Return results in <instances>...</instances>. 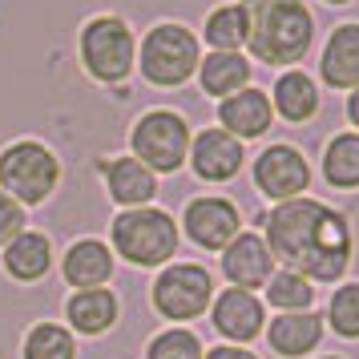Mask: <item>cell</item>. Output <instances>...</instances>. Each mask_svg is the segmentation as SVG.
Segmentation results:
<instances>
[{
  "label": "cell",
  "mask_w": 359,
  "mask_h": 359,
  "mask_svg": "<svg viewBox=\"0 0 359 359\" xmlns=\"http://www.w3.org/2000/svg\"><path fill=\"white\" fill-rule=\"evenodd\" d=\"M262 222H266L262 238L271 246L275 262L303 275L307 283H339L351 271L355 230L347 222V214H339L335 206L303 194L291 202H278Z\"/></svg>",
  "instance_id": "6da1fadb"
},
{
  "label": "cell",
  "mask_w": 359,
  "mask_h": 359,
  "mask_svg": "<svg viewBox=\"0 0 359 359\" xmlns=\"http://www.w3.org/2000/svg\"><path fill=\"white\" fill-rule=\"evenodd\" d=\"M246 13V53L259 65L294 69L315 45V17L303 0H238Z\"/></svg>",
  "instance_id": "7a4b0ae2"
},
{
  "label": "cell",
  "mask_w": 359,
  "mask_h": 359,
  "mask_svg": "<svg viewBox=\"0 0 359 359\" xmlns=\"http://www.w3.org/2000/svg\"><path fill=\"white\" fill-rule=\"evenodd\" d=\"M109 243H114V255H121L133 266H170L182 234L165 210L137 206V210H121L109 222Z\"/></svg>",
  "instance_id": "3957f363"
},
{
  "label": "cell",
  "mask_w": 359,
  "mask_h": 359,
  "mask_svg": "<svg viewBox=\"0 0 359 359\" xmlns=\"http://www.w3.org/2000/svg\"><path fill=\"white\" fill-rule=\"evenodd\" d=\"M198 61H202V41L194 36V29H186L178 20L154 25L137 49L142 77L158 89H182L198 73Z\"/></svg>",
  "instance_id": "277c9868"
},
{
  "label": "cell",
  "mask_w": 359,
  "mask_h": 359,
  "mask_svg": "<svg viewBox=\"0 0 359 359\" xmlns=\"http://www.w3.org/2000/svg\"><path fill=\"white\" fill-rule=\"evenodd\" d=\"M85 73L101 85H121L137 69V36L121 17L101 13L81 25V41H77Z\"/></svg>",
  "instance_id": "5b68a950"
},
{
  "label": "cell",
  "mask_w": 359,
  "mask_h": 359,
  "mask_svg": "<svg viewBox=\"0 0 359 359\" xmlns=\"http://www.w3.org/2000/svg\"><path fill=\"white\" fill-rule=\"evenodd\" d=\"M61 186V158L49 146L33 137H20L0 149V190L20 202V206H41L49 202L53 190Z\"/></svg>",
  "instance_id": "8992f818"
},
{
  "label": "cell",
  "mask_w": 359,
  "mask_h": 359,
  "mask_svg": "<svg viewBox=\"0 0 359 359\" xmlns=\"http://www.w3.org/2000/svg\"><path fill=\"white\" fill-rule=\"evenodd\" d=\"M190 121L174 109H149L133 121L130 130V149L133 158L154 170V174H178L190 158Z\"/></svg>",
  "instance_id": "52a82bcc"
},
{
  "label": "cell",
  "mask_w": 359,
  "mask_h": 359,
  "mask_svg": "<svg viewBox=\"0 0 359 359\" xmlns=\"http://www.w3.org/2000/svg\"><path fill=\"white\" fill-rule=\"evenodd\" d=\"M149 303L162 319H174V327L190 323L214 303V275L202 262H170L154 278Z\"/></svg>",
  "instance_id": "ba28073f"
},
{
  "label": "cell",
  "mask_w": 359,
  "mask_h": 359,
  "mask_svg": "<svg viewBox=\"0 0 359 359\" xmlns=\"http://www.w3.org/2000/svg\"><path fill=\"white\" fill-rule=\"evenodd\" d=\"M255 190L271 202H291V198H303L311 190V162L303 158V149H294L291 142H275L266 146L255 158Z\"/></svg>",
  "instance_id": "9c48e42d"
},
{
  "label": "cell",
  "mask_w": 359,
  "mask_h": 359,
  "mask_svg": "<svg viewBox=\"0 0 359 359\" xmlns=\"http://www.w3.org/2000/svg\"><path fill=\"white\" fill-rule=\"evenodd\" d=\"M182 226H186V238L202 250H226L238 234H243V214L238 206L222 194H202L190 198L186 210H182Z\"/></svg>",
  "instance_id": "30bf717a"
},
{
  "label": "cell",
  "mask_w": 359,
  "mask_h": 359,
  "mask_svg": "<svg viewBox=\"0 0 359 359\" xmlns=\"http://www.w3.org/2000/svg\"><path fill=\"white\" fill-rule=\"evenodd\" d=\"M210 323H214V331H218L226 343L246 347L250 339H259L262 331H266V307H262V299L255 291L226 287L222 294H214Z\"/></svg>",
  "instance_id": "8fae6325"
},
{
  "label": "cell",
  "mask_w": 359,
  "mask_h": 359,
  "mask_svg": "<svg viewBox=\"0 0 359 359\" xmlns=\"http://www.w3.org/2000/svg\"><path fill=\"white\" fill-rule=\"evenodd\" d=\"M190 170H194L198 182H210V186H218V182H230L238 178V170H243L246 162V149L238 137H230L226 130H218V126H210V130H198L194 142H190Z\"/></svg>",
  "instance_id": "7c38bea8"
},
{
  "label": "cell",
  "mask_w": 359,
  "mask_h": 359,
  "mask_svg": "<svg viewBox=\"0 0 359 359\" xmlns=\"http://www.w3.org/2000/svg\"><path fill=\"white\" fill-rule=\"evenodd\" d=\"M222 275H226V283L238 287V291L266 287V278L275 275V255H271L266 238L243 230V234L222 250Z\"/></svg>",
  "instance_id": "4fadbf2b"
},
{
  "label": "cell",
  "mask_w": 359,
  "mask_h": 359,
  "mask_svg": "<svg viewBox=\"0 0 359 359\" xmlns=\"http://www.w3.org/2000/svg\"><path fill=\"white\" fill-rule=\"evenodd\" d=\"M319 77L327 89H339V93L359 89V20L331 29L323 57H319Z\"/></svg>",
  "instance_id": "5bb4252c"
},
{
  "label": "cell",
  "mask_w": 359,
  "mask_h": 359,
  "mask_svg": "<svg viewBox=\"0 0 359 359\" xmlns=\"http://www.w3.org/2000/svg\"><path fill=\"white\" fill-rule=\"evenodd\" d=\"M275 109H271V93H262L255 85H246L243 93L218 101V130H226L238 142H255L271 130Z\"/></svg>",
  "instance_id": "9a60e30c"
},
{
  "label": "cell",
  "mask_w": 359,
  "mask_h": 359,
  "mask_svg": "<svg viewBox=\"0 0 359 359\" xmlns=\"http://www.w3.org/2000/svg\"><path fill=\"white\" fill-rule=\"evenodd\" d=\"M101 178H105V190L121 210H137V206H149L158 198V174L146 170L133 154L101 162Z\"/></svg>",
  "instance_id": "2e32d148"
},
{
  "label": "cell",
  "mask_w": 359,
  "mask_h": 359,
  "mask_svg": "<svg viewBox=\"0 0 359 359\" xmlns=\"http://www.w3.org/2000/svg\"><path fill=\"white\" fill-rule=\"evenodd\" d=\"M323 331H327L323 315H315V311H294V315H275L262 335H266V343H271V351H275L278 359H303L323 343Z\"/></svg>",
  "instance_id": "e0dca14e"
},
{
  "label": "cell",
  "mask_w": 359,
  "mask_h": 359,
  "mask_svg": "<svg viewBox=\"0 0 359 359\" xmlns=\"http://www.w3.org/2000/svg\"><path fill=\"white\" fill-rule=\"evenodd\" d=\"M271 109H275L283 121L291 126H307L315 121V114L323 109V93H319V81L303 73V69H287L278 73L275 89H271Z\"/></svg>",
  "instance_id": "ac0fdd59"
},
{
  "label": "cell",
  "mask_w": 359,
  "mask_h": 359,
  "mask_svg": "<svg viewBox=\"0 0 359 359\" xmlns=\"http://www.w3.org/2000/svg\"><path fill=\"white\" fill-rule=\"evenodd\" d=\"M61 275H65V283L77 287V291L105 287V283L114 278V250L101 243V238H77V243L65 250Z\"/></svg>",
  "instance_id": "d6986e66"
},
{
  "label": "cell",
  "mask_w": 359,
  "mask_h": 359,
  "mask_svg": "<svg viewBox=\"0 0 359 359\" xmlns=\"http://www.w3.org/2000/svg\"><path fill=\"white\" fill-rule=\"evenodd\" d=\"M117 294L109 287H93V291H73L65 303V319L69 327L77 331V335H105V331H114L117 327Z\"/></svg>",
  "instance_id": "ffe728a7"
},
{
  "label": "cell",
  "mask_w": 359,
  "mask_h": 359,
  "mask_svg": "<svg viewBox=\"0 0 359 359\" xmlns=\"http://www.w3.org/2000/svg\"><path fill=\"white\" fill-rule=\"evenodd\" d=\"M250 73H255V65L243 53H206L198 61V85H202V93L218 97V101L243 93L246 85H250Z\"/></svg>",
  "instance_id": "44dd1931"
},
{
  "label": "cell",
  "mask_w": 359,
  "mask_h": 359,
  "mask_svg": "<svg viewBox=\"0 0 359 359\" xmlns=\"http://www.w3.org/2000/svg\"><path fill=\"white\" fill-rule=\"evenodd\" d=\"M4 271L17 283H41L53 271V243L41 230H25L4 246Z\"/></svg>",
  "instance_id": "7402d4cb"
},
{
  "label": "cell",
  "mask_w": 359,
  "mask_h": 359,
  "mask_svg": "<svg viewBox=\"0 0 359 359\" xmlns=\"http://www.w3.org/2000/svg\"><path fill=\"white\" fill-rule=\"evenodd\" d=\"M323 178L335 190H359V133H335L323 146Z\"/></svg>",
  "instance_id": "603a6c76"
},
{
  "label": "cell",
  "mask_w": 359,
  "mask_h": 359,
  "mask_svg": "<svg viewBox=\"0 0 359 359\" xmlns=\"http://www.w3.org/2000/svg\"><path fill=\"white\" fill-rule=\"evenodd\" d=\"M202 36H206L210 53H243L246 49V13H243V4L234 0V4L210 8V17H206V25H202Z\"/></svg>",
  "instance_id": "cb8c5ba5"
},
{
  "label": "cell",
  "mask_w": 359,
  "mask_h": 359,
  "mask_svg": "<svg viewBox=\"0 0 359 359\" xmlns=\"http://www.w3.org/2000/svg\"><path fill=\"white\" fill-rule=\"evenodd\" d=\"M266 303L278 311V315H294V311H311L315 303V283H307L303 275H294V271H275V275L266 278Z\"/></svg>",
  "instance_id": "d4e9b609"
},
{
  "label": "cell",
  "mask_w": 359,
  "mask_h": 359,
  "mask_svg": "<svg viewBox=\"0 0 359 359\" xmlns=\"http://www.w3.org/2000/svg\"><path fill=\"white\" fill-rule=\"evenodd\" d=\"M20 359H77V339L61 323H36L20 343Z\"/></svg>",
  "instance_id": "484cf974"
},
{
  "label": "cell",
  "mask_w": 359,
  "mask_h": 359,
  "mask_svg": "<svg viewBox=\"0 0 359 359\" xmlns=\"http://www.w3.org/2000/svg\"><path fill=\"white\" fill-rule=\"evenodd\" d=\"M327 327L339 339H359V283H339L327 303Z\"/></svg>",
  "instance_id": "4316f807"
},
{
  "label": "cell",
  "mask_w": 359,
  "mask_h": 359,
  "mask_svg": "<svg viewBox=\"0 0 359 359\" xmlns=\"http://www.w3.org/2000/svg\"><path fill=\"white\" fill-rule=\"evenodd\" d=\"M206 347L190 327H165L146 343V359H202Z\"/></svg>",
  "instance_id": "83f0119b"
},
{
  "label": "cell",
  "mask_w": 359,
  "mask_h": 359,
  "mask_svg": "<svg viewBox=\"0 0 359 359\" xmlns=\"http://www.w3.org/2000/svg\"><path fill=\"white\" fill-rule=\"evenodd\" d=\"M25 230H29V214H25V206L13 202V198L0 190V250L13 243L17 234H25Z\"/></svg>",
  "instance_id": "f1b7e54d"
},
{
  "label": "cell",
  "mask_w": 359,
  "mask_h": 359,
  "mask_svg": "<svg viewBox=\"0 0 359 359\" xmlns=\"http://www.w3.org/2000/svg\"><path fill=\"white\" fill-rule=\"evenodd\" d=\"M202 359H259V355L246 351V347H234V343H218V347H206Z\"/></svg>",
  "instance_id": "f546056e"
},
{
  "label": "cell",
  "mask_w": 359,
  "mask_h": 359,
  "mask_svg": "<svg viewBox=\"0 0 359 359\" xmlns=\"http://www.w3.org/2000/svg\"><path fill=\"white\" fill-rule=\"evenodd\" d=\"M347 121L355 126V133H359V89H351L347 93Z\"/></svg>",
  "instance_id": "4dcf8cb0"
},
{
  "label": "cell",
  "mask_w": 359,
  "mask_h": 359,
  "mask_svg": "<svg viewBox=\"0 0 359 359\" xmlns=\"http://www.w3.org/2000/svg\"><path fill=\"white\" fill-rule=\"evenodd\" d=\"M323 4H335V8H343V4H351V0H323Z\"/></svg>",
  "instance_id": "1f68e13d"
},
{
  "label": "cell",
  "mask_w": 359,
  "mask_h": 359,
  "mask_svg": "<svg viewBox=\"0 0 359 359\" xmlns=\"http://www.w3.org/2000/svg\"><path fill=\"white\" fill-rule=\"evenodd\" d=\"M323 359H343V355H323Z\"/></svg>",
  "instance_id": "d6a6232c"
}]
</instances>
